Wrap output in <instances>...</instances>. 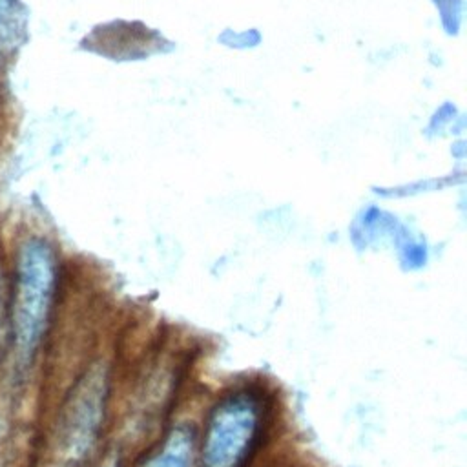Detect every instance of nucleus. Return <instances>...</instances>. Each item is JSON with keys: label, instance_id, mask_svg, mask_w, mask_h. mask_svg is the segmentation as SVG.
Masks as SVG:
<instances>
[{"label": "nucleus", "instance_id": "obj_1", "mask_svg": "<svg viewBox=\"0 0 467 467\" xmlns=\"http://www.w3.org/2000/svg\"><path fill=\"white\" fill-rule=\"evenodd\" d=\"M279 423L275 390L263 379L221 389L195 423V467H255Z\"/></svg>", "mask_w": 467, "mask_h": 467}, {"label": "nucleus", "instance_id": "obj_2", "mask_svg": "<svg viewBox=\"0 0 467 467\" xmlns=\"http://www.w3.org/2000/svg\"><path fill=\"white\" fill-rule=\"evenodd\" d=\"M22 36V7L16 0H0V47L15 46Z\"/></svg>", "mask_w": 467, "mask_h": 467}, {"label": "nucleus", "instance_id": "obj_3", "mask_svg": "<svg viewBox=\"0 0 467 467\" xmlns=\"http://www.w3.org/2000/svg\"><path fill=\"white\" fill-rule=\"evenodd\" d=\"M99 467H126V465H122V460H120L119 456H111L109 460H106V462L100 463Z\"/></svg>", "mask_w": 467, "mask_h": 467}]
</instances>
